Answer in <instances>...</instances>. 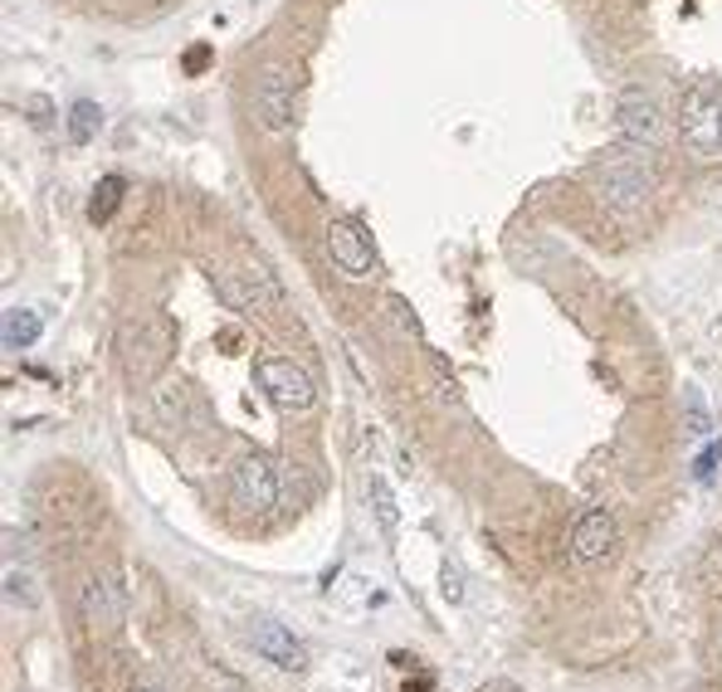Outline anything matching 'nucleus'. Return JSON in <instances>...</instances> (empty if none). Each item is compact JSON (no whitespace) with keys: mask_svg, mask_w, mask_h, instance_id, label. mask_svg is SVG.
Segmentation results:
<instances>
[{"mask_svg":"<svg viewBox=\"0 0 722 692\" xmlns=\"http://www.w3.org/2000/svg\"><path fill=\"white\" fill-rule=\"evenodd\" d=\"M679 132L693 156H722V83L699 79L679 103Z\"/></svg>","mask_w":722,"mask_h":692,"instance_id":"obj_1","label":"nucleus"},{"mask_svg":"<svg viewBox=\"0 0 722 692\" xmlns=\"http://www.w3.org/2000/svg\"><path fill=\"white\" fill-rule=\"evenodd\" d=\"M596 176H601V195L620 210V215H634V210L650 201V191H654V162L644 152H634V146L606 156Z\"/></svg>","mask_w":722,"mask_h":692,"instance_id":"obj_2","label":"nucleus"},{"mask_svg":"<svg viewBox=\"0 0 722 692\" xmlns=\"http://www.w3.org/2000/svg\"><path fill=\"white\" fill-rule=\"evenodd\" d=\"M254 118L264 132H288L298 122V79L288 64H268L254 79Z\"/></svg>","mask_w":722,"mask_h":692,"instance_id":"obj_3","label":"nucleus"},{"mask_svg":"<svg viewBox=\"0 0 722 692\" xmlns=\"http://www.w3.org/2000/svg\"><path fill=\"white\" fill-rule=\"evenodd\" d=\"M254 380H260V390H264L284 415L308 410L313 395H317V390H313V376H308V370H303L298 362H288V356H264V362L254 366Z\"/></svg>","mask_w":722,"mask_h":692,"instance_id":"obj_4","label":"nucleus"},{"mask_svg":"<svg viewBox=\"0 0 722 692\" xmlns=\"http://www.w3.org/2000/svg\"><path fill=\"white\" fill-rule=\"evenodd\" d=\"M230 492H235V502L244 512H268L278 502L274 464L260 459V454H244V459L235 464V474H230Z\"/></svg>","mask_w":722,"mask_h":692,"instance_id":"obj_5","label":"nucleus"},{"mask_svg":"<svg viewBox=\"0 0 722 692\" xmlns=\"http://www.w3.org/2000/svg\"><path fill=\"white\" fill-rule=\"evenodd\" d=\"M327 250H333L337 268L347 278H372L376 274V250L366 240V230L357 220H327Z\"/></svg>","mask_w":722,"mask_h":692,"instance_id":"obj_6","label":"nucleus"},{"mask_svg":"<svg viewBox=\"0 0 722 692\" xmlns=\"http://www.w3.org/2000/svg\"><path fill=\"white\" fill-rule=\"evenodd\" d=\"M616 132L630 146H650L659 138V108L644 89H626L616 98Z\"/></svg>","mask_w":722,"mask_h":692,"instance_id":"obj_7","label":"nucleus"},{"mask_svg":"<svg viewBox=\"0 0 722 692\" xmlns=\"http://www.w3.org/2000/svg\"><path fill=\"white\" fill-rule=\"evenodd\" d=\"M250 639H254V649H260V659H268L274 669H284V673H298L303 663H308L303 639L293 634V629H284L278 620H260L250 629Z\"/></svg>","mask_w":722,"mask_h":692,"instance_id":"obj_8","label":"nucleus"},{"mask_svg":"<svg viewBox=\"0 0 722 692\" xmlns=\"http://www.w3.org/2000/svg\"><path fill=\"white\" fill-rule=\"evenodd\" d=\"M610 547H616V517H610L606 508L586 512L577 522V531H571V556L591 566V561H601Z\"/></svg>","mask_w":722,"mask_h":692,"instance_id":"obj_9","label":"nucleus"},{"mask_svg":"<svg viewBox=\"0 0 722 692\" xmlns=\"http://www.w3.org/2000/svg\"><path fill=\"white\" fill-rule=\"evenodd\" d=\"M83 620L89 624H122V596L108 576H89L83 580Z\"/></svg>","mask_w":722,"mask_h":692,"instance_id":"obj_10","label":"nucleus"},{"mask_svg":"<svg viewBox=\"0 0 722 692\" xmlns=\"http://www.w3.org/2000/svg\"><path fill=\"white\" fill-rule=\"evenodd\" d=\"M244 298H250L254 307H264V313H284V288H278L274 268L268 264H244Z\"/></svg>","mask_w":722,"mask_h":692,"instance_id":"obj_11","label":"nucleus"},{"mask_svg":"<svg viewBox=\"0 0 722 692\" xmlns=\"http://www.w3.org/2000/svg\"><path fill=\"white\" fill-rule=\"evenodd\" d=\"M44 332V317L34 313V307H10L6 323H0V337H6V352H24V346H34Z\"/></svg>","mask_w":722,"mask_h":692,"instance_id":"obj_12","label":"nucleus"},{"mask_svg":"<svg viewBox=\"0 0 722 692\" xmlns=\"http://www.w3.org/2000/svg\"><path fill=\"white\" fill-rule=\"evenodd\" d=\"M69 122V142L73 146H89L98 138V128H103V113H98V103H89V98H79V103L64 113Z\"/></svg>","mask_w":722,"mask_h":692,"instance_id":"obj_13","label":"nucleus"},{"mask_svg":"<svg viewBox=\"0 0 722 692\" xmlns=\"http://www.w3.org/2000/svg\"><path fill=\"white\" fill-rule=\"evenodd\" d=\"M122 195H128V181H122V176H103V181H98V191L89 201V220H93V225H108V220L118 215Z\"/></svg>","mask_w":722,"mask_h":692,"instance_id":"obj_14","label":"nucleus"},{"mask_svg":"<svg viewBox=\"0 0 722 692\" xmlns=\"http://www.w3.org/2000/svg\"><path fill=\"white\" fill-rule=\"evenodd\" d=\"M372 502H376V517H382V527H386V531H396L400 508H396V498H390L386 478H372Z\"/></svg>","mask_w":722,"mask_h":692,"instance_id":"obj_15","label":"nucleus"},{"mask_svg":"<svg viewBox=\"0 0 722 692\" xmlns=\"http://www.w3.org/2000/svg\"><path fill=\"white\" fill-rule=\"evenodd\" d=\"M683 405H689V429L693 435H708V429H713V415H708V405H703V390L683 386Z\"/></svg>","mask_w":722,"mask_h":692,"instance_id":"obj_16","label":"nucleus"},{"mask_svg":"<svg viewBox=\"0 0 722 692\" xmlns=\"http://www.w3.org/2000/svg\"><path fill=\"white\" fill-rule=\"evenodd\" d=\"M6 600L10 604H34V590H30V576H24V571H16V566H10V571H6Z\"/></svg>","mask_w":722,"mask_h":692,"instance_id":"obj_17","label":"nucleus"},{"mask_svg":"<svg viewBox=\"0 0 722 692\" xmlns=\"http://www.w3.org/2000/svg\"><path fill=\"white\" fill-rule=\"evenodd\" d=\"M718 464H722V444H708V449L699 454V464H693V478H699V484H713Z\"/></svg>","mask_w":722,"mask_h":692,"instance_id":"obj_18","label":"nucleus"},{"mask_svg":"<svg viewBox=\"0 0 722 692\" xmlns=\"http://www.w3.org/2000/svg\"><path fill=\"white\" fill-rule=\"evenodd\" d=\"M439 590H445V600H449V604L464 600V586H459V576H455V571H445V586H439Z\"/></svg>","mask_w":722,"mask_h":692,"instance_id":"obj_19","label":"nucleus"},{"mask_svg":"<svg viewBox=\"0 0 722 692\" xmlns=\"http://www.w3.org/2000/svg\"><path fill=\"white\" fill-rule=\"evenodd\" d=\"M430 688H435V678H430V673H420L415 683H406V692H430Z\"/></svg>","mask_w":722,"mask_h":692,"instance_id":"obj_20","label":"nucleus"},{"mask_svg":"<svg viewBox=\"0 0 722 692\" xmlns=\"http://www.w3.org/2000/svg\"><path fill=\"white\" fill-rule=\"evenodd\" d=\"M132 692H162V688H152V683H138V688H132Z\"/></svg>","mask_w":722,"mask_h":692,"instance_id":"obj_21","label":"nucleus"}]
</instances>
